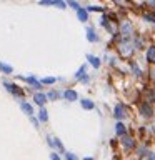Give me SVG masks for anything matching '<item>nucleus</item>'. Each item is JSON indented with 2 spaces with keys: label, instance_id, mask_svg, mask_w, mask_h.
I'll list each match as a JSON object with an SVG mask.
<instances>
[{
  "label": "nucleus",
  "instance_id": "obj_7",
  "mask_svg": "<svg viewBox=\"0 0 155 160\" xmlns=\"http://www.w3.org/2000/svg\"><path fill=\"white\" fill-rule=\"evenodd\" d=\"M47 140H48V145H50V147L57 148L58 152H63V145H62V142H60L57 137H48Z\"/></svg>",
  "mask_w": 155,
  "mask_h": 160
},
{
  "label": "nucleus",
  "instance_id": "obj_21",
  "mask_svg": "<svg viewBox=\"0 0 155 160\" xmlns=\"http://www.w3.org/2000/svg\"><path fill=\"white\" fill-rule=\"evenodd\" d=\"M55 82H57V78H55V77H45V78L40 80V83H45V85H52Z\"/></svg>",
  "mask_w": 155,
  "mask_h": 160
},
{
  "label": "nucleus",
  "instance_id": "obj_5",
  "mask_svg": "<svg viewBox=\"0 0 155 160\" xmlns=\"http://www.w3.org/2000/svg\"><path fill=\"white\" fill-rule=\"evenodd\" d=\"M120 142H122V147H123V148H127V150H130V148H133V147H135L133 138H132V137H128V135H123V137H120Z\"/></svg>",
  "mask_w": 155,
  "mask_h": 160
},
{
  "label": "nucleus",
  "instance_id": "obj_20",
  "mask_svg": "<svg viewBox=\"0 0 155 160\" xmlns=\"http://www.w3.org/2000/svg\"><path fill=\"white\" fill-rule=\"evenodd\" d=\"M130 67H132L133 75H137V77H142V70H140V67H138L137 63H130Z\"/></svg>",
  "mask_w": 155,
  "mask_h": 160
},
{
  "label": "nucleus",
  "instance_id": "obj_1",
  "mask_svg": "<svg viewBox=\"0 0 155 160\" xmlns=\"http://www.w3.org/2000/svg\"><path fill=\"white\" fill-rule=\"evenodd\" d=\"M133 50H135V47L132 45V42H130L128 38H122V42L118 43V53L122 55V57H125V58L132 57Z\"/></svg>",
  "mask_w": 155,
  "mask_h": 160
},
{
  "label": "nucleus",
  "instance_id": "obj_15",
  "mask_svg": "<svg viewBox=\"0 0 155 160\" xmlns=\"http://www.w3.org/2000/svg\"><path fill=\"white\" fill-rule=\"evenodd\" d=\"M87 60L90 62V65H92V67H95V68H98V67H100V63H102L98 57H95V55H90V53L87 55Z\"/></svg>",
  "mask_w": 155,
  "mask_h": 160
},
{
  "label": "nucleus",
  "instance_id": "obj_10",
  "mask_svg": "<svg viewBox=\"0 0 155 160\" xmlns=\"http://www.w3.org/2000/svg\"><path fill=\"white\" fill-rule=\"evenodd\" d=\"M115 133H117L118 137H123V135H127V127H125L122 122H117V125H115Z\"/></svg>",
  "mask_w": 155,
  "mask_h": 160
},
{
  "label": "nucleus",
  "instance_id": "obj_4",
  "mask_svg": "<svg viewBox=\"0 0 155 160\" xmlns=\"http://www.w3.org/2000/svg\"><path fill=\"white\" fill-rule=\"evenodd\" d=\"M113 117L117 120L127 118V108H125L122 103H117V105H115V108H113Z\"/></svg>",
  "mask_w": 155,
  "mask_h": 160
},
{
  "label": "nucleus",
  "instance_id": "obj_2",
  "mask_svg": "<svg viewBox=\"0 0 155 160\" xmlns=\"http://www.w3.org/2000/svg\"><path fill=\"white\" fill-rule=\"evenodd\" d=\"M138 113L142 115L143 118H152L153 117V107L150 105V102L147 100H142L138 103Z\"/></svg>",
  "mask_w": 155,
  "mask_h": 160
},
{
  "label": "nucleus",
  "instance_id": "obj_24",
  "mask_svg": "<svg viewBox=\"0 0 155 160\" xmlns=\"http://www.w3.org/2000/svg\"><path fill=\"white\" fill-rule=\"evenodd\" d=\"M23 78H25V80H27V82H28L30 85H33V87H38V85H40V83H38V82H37V80H35V78H33V77H23Z\"/></svg>",
  "mask_w": 155,
  "mask_h": 160
},
{
  "label": "nucleus",
  "instance_id": "obj_17",
  "mask_svg": "<svg viewBox=\"0 0 155 160\" xmlns=\"http://www.w3.org/2000/svg\"><path fill=\"white\" fill-rule=\"evenodd\" d=\"M85 72H87V65H82V67H80L78 70H77V73H75V78H77V80H80V78H82L83 77V75H85Z\"/></svg>",
  "mask_w": 155,
  "mask_h": 160
},
{
  "label": "nucleus",
  "instance_id": "obj_9",
  "mask_svg": "<svg viewBox=\"0 0 155 160\" xmlns=\"http://www.w3.org/2000/svg\"><path fill=\"white\" fill-rule=\"evenodd\" d=\"M147 62L150 65L155 63V45H150V47L147 48Z\"/></svg>",
  "mask_w": 155,
  "mask_h": 160
},
{
  "label": "nucleus",
  "instance_id": "obj_26",
  "mask_svg": "<svg viewBox=\"0 0 155 160\" xmlns=\"http://www.w3.org/2000/svg\"><path fill=\"white\" fill-rule=\"evenodd\" d=\"M38 5H45V7H48V5H55V0H40Z\"/></svg>",
  "mask_w": 155,
  "mask_h": 160
},
{
  "label": "nucleus",
  "instance_id": "obj_18",
  "mask_svg": "<svg viewBox=\"0 0 155 160\" xmlns=\"http://www.w3.org/2000/svg\"><path fill=\"white\" fill-rule=\"evenodd\" d=\"M38 118H40V122H47L48 120V113H47V110H45L43 107L40 108V112H38Z\"/></svg>",
  "mask_w": 155,
  "mask_h": 160
},
{
  "label": "nucleus",
  "instance_id": "obj_13",
  "mask_svg": "<svg viewBox=\"0 0 155 160\" xmlns=\"http://www.w3.org/2000/svg\"><path fill=\"white\" fill-rule=\"evenodd\" d=\"M63 97L67 98L68 102H73V100L78 98V95H77V92H75V90H65V92H63Z\"/></svg>",
  "mask_w": 155,
  "mask_h": 160
},
{
  "label": "nucleus",
  "instance_id": "obj_22",
  "mask_svg": "<svg viewBox=\"0 0 155 160\" xmlns=\"http://www.w3.org/2000/svg\"><path fill=\"white\" fill-rule=\"evenodd\" d=\"M148 77H150V80H152V82H155V63L150 65V68H148Z\"/></svg>",
  "mask_w": 155,
  "mask_h": 160
},
{
  "label": "nucleus",
  "instance_id": "obj_33",
  "mask_svg": "<svg viewBox=\"0 0 155 160\" xmlns=\"http://www.w3.org/2000/svg\"><path fill=\"white\" fill-rule=\"evenodd\" d=\"M153 102H155V90H153Z\"/></svg>",
  "mask_w": 155,
  "mask_h": 160
},
{
  "label": "nucleus",
  "instance_id": "obj_23",
  "mask_svg": "<svg viewBox=\"0 0 155 160\" xmlns=\"http://www.w3.org/2000/svg\"><path fill=\"white\" fill-rule=\"evenodd\" d=\"M143 18L147 20V22H152L155 25V15L153 13H143Z\"/></svg>",
  "mask_w": 155,
  "mask_h": 160
},
{
  "label": "nucleus",
  "instance_id": "obj_30",
  "mask_svg": "<svg viewBox=\"0 0 155 160\" xmlns=\"http://www.w3.org/2000/svg\"><path fill=\"white\" fill-rule=\"evenodd\" d=\"M50 160H60V157H58V153H52V155H50Z\"/></svg>",
  "mask_w": 155,
  "mask_h": 160
},
{
  "label": "nucleus",
  "instance_id": "obj_29",
  "mask_svg": "<svg viewBox=\"0 0 155 160\" xmlns=\"http://www.w3.org/2000/svg\"><path fill=\"white\" fill-rule=\"evenodd\" d=\"M47 97H48V98H52V100H55V98H58V93H57V92H53V90H52V92H48V95H47Z\"/></svg>",
  "mask_w": 155,
  "mask_h": 160
},
{
  "label": "nucleus",
  "instance_id": "obj_28",
  "mask_svg": "<svg viewBox=\"0 0 155 160\" xmlns=\"http://www.w3.org/2000/svg\"><path fill=\"white\" fill-rule=\"evenodd\" d=\"M87 10H88V12H102L103 8H102V7H95V5H92V7H88Z\"/></svg>",
  "mask_w": 155,
  "mask_h": 160
},
{
  "label": "nucleus",
  "instance_id": "obj_6",
  "mask_svg": "<svg viewBox=\"0 0 155 160\" xmlns=\"http://www.w3.org/2000/svg\"><path fill=\"white\" fill-rule=\"evenodd\" d=\"M47 100H48V97L45 93H42V92H37L33 95V102L37 105H40V107H43V105L47 103Z\"/></svg>",
  "mask_w": 155,
  "mask_h": 160
},
{
  "label": "nucleus",
  "instance_id": "obj_3",
  "mask_svg": "<svg viewBox=\"0 0 155 160\" xmlns=\"http://www.w3.org/2000/svg\"><path fill=\"white\" fill-rule=\"evenodd\" d=\"M120 32H122V38H128L130 35H132V32H133L132 23H130L128 20H123V22L120 23Z\"/></svg>",
  "mask_w": 155,
  "mask_h": 160
},
{
  "label": "nucleus",
  "instance_id": "obj_8",
  "mask_svg": "<svg viewBox=\"0 0 155 160\" xmlns=\"http://www.w3.org/2000/svg\"><path fill=\"white\" fill-rule=\"evenodd\" d=\"M20 108H22V112L25 115H28V117H32L33 115V108H32V105L27 103V102H20Z\"/></svg>",
  "mask_w": 155,
  "mask_h": 160
},
{
  "label": "nucleus",
  "instance_id": "obj_14",
  "mask_svg": "<svg viewBox=\"0 0 155 160\" xmlns=\"http://www.w3.org/2000/svg\"><path fill=\"white\" fill-rule=\"evenodd\" d=\"M3 87H5V88H8V92H10V93H13V95H17V93H18V90H20L17 85L12 83V82H3Z\"/></svg>",
  "mask_w": 155,
  "mask_h": 160
},
{
  "label": "nucleus",
  "instance_id": "obj_12",
  "mask_svg": "<svg viewBox=\"0 0 155 160\" xmlns=\"http://www.w3.org/2000/svg\"><path fill=\"white\" fill-rule=\"evenodd\" d=\"M77 18L80 20V22H87V20H88V10L78 8L77 10Z\"/></svg>",
  "mask_w": 155,
  "mask_h": 160
},
{
  "label": "nucleus",
  "instance_id": "obj_31",
  "mask_svg": "<svg viewBox=\"0 0 155 160\" xmlns=\"http://www.w3.org/2000/svg\"><path fill=\"white\" fill-rule=\"evenodd\" d=\"M80 82H82V83H88V75H83V77L80 78Z\"/></svg>",
  "mask_w": 155,
  "mask_h": 160
},
{
  "label": "nucleus",
  "instance_id": "obj_25",
  "mask_svg": "<svg viewBox=\"0 0 155 160\" xmlns=\"http://www.w3.org/2000/svg\"><path fill=\"white\" fill-rule=\"evenodd\" d=\"M140 160H155V153H152V152H147V153H145V155H143V157L140 158Z\"/></svg>",
  "mask_w": 155,
  "mask_h": 160
},
{
  "label": "nucleus",
  "instance_id": "obj_27",
  "mask_svg": "<svg viewBox=\"0 0 155 160\" xmlns=\"http://www.w3.org/2000/svg\"><path fill=\"white\" fill-rule=\"evenodd\" d=\"M65 160H78V158H77V155H75V153L67 152V153H65Z\"/></svg>",
  "mask_w": 155,
  "mask_h": 160
},
{
  "label": "nucleus",
  "instance_id": "obj_32",
  "mask_svg": "<svg viewBox=\"0 0 155 160\" xmlns=\"http://www.w3.org/2000/svg\"><path fill=\"white\" fill-rule=\"evenodd\" d=\"M83 160H93V158H92V157H85Z\"/></svg>",
  "mask_w": 155,
  "mask_h": 160
},
{
  "label": "nucleus",
  "instance_id": "obj_16",
  "mask_svg": "<svg viewBox=\"0 0 155 160\" xmlns=\"http://www.w3.org/2000/svg\"><path fill=\"white\" fill-rule=\"evenodd\" d=\"M80 105H82V108H85V110H93L95 108V103L92 102V100H88V98H82Z\"/></svg>",
  "mask_w": 155,
  "mask_h": 160
},
{
  "label": "nucleus",
  "instance_id": "obj_11",
  "mask_svg": "<svg viewBox=\"0 0 155 160\" xmlns=\"http://www.w3.org/2000/svg\"><path fill=\"white\" fill-rule=\"evenodd\" d=\"M87 38H88V42H92V43L98 42V35L95 33V30H93L92 27H88V28H87Z\"/></svg>",
  "mask_w": 155,
  "mask_h": 160
},
{
  "label": "nucleus",
  "instance_id": "obj_19",
  "mask_svg": "<svg viewBox=\"0 0 155 160\" xmlns=\"http://www.w3.org/2000/svg\"><path fill=\"white\" fill-rule=\"evenodd\" d=\"M0 72L2 73H12L13 68L10 67V65H7V63H0Z\"/></svg>",
  "mask_w": 155,
  "mask_h": 160
}]
</instances>
